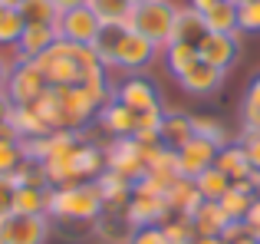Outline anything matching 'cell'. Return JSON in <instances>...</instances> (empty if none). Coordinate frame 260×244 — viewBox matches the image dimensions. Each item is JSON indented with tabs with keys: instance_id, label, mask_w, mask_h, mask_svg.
<instances>
[{
	"instance_id": "277c9868",
	"label": "cell",
	"mask_w": 260,
	"mask_h": 244,
	"mask_svg": "<svg viewBox=\"0 0 260 244\" xmlns=\"http://www.w3.org/2000/svg\"><path fill=\"white\" fill-rule=\"evenodd\" d=\"M102 152H106V168H109V172L128 178L132 185L145 175V155H148V148L142 145V142H135L132 135H128V139H112Z\"/></svg>"
},
{
	"instance_id": "9a60e30c",
	"label": "cell",
	"mask_w": 260,
	"mask_h": 244,
	"mask_svg": "<svg viewBox=\"0 0 260 244\" xmlns=\"http://www.w3.org/2000/svg\"><path fill=\"white\" fill-rule=\"evenodd\" d=\"M165 201H168V211L172 215H184V218H191V215L201 208V192H198V185H194V178H178L172 181V188L165 192Z\"/></svg>"
},
{
	"instance_id": "d590c367",
	"label": "cell",
	"mask_w": 260,
	"mask_h": 244,
	"mask_svg": "<svg viewBox=\"0 0 260 244\" xmlns=\"http://www.w3.org/2000/svg\"><path fill=\"white\" fill-rule=\"evenodd\" d=\"M237 142L244 145V152H247V162L254 172H260V132L257 135H237Z\"/></svg>"
},
{
	"instance_id": "4dcf8cb0",
	"label": "cell",
	"mask_w": 260,
	"mask_h": 244,
	"mask_svg": "<svg viewBox=\"0 0 260 244\" xmlns=\"http://www.w3.org/2000/svg\"><path fill=\"white\" fill-rule=\"evenodd\" d=\"M237 30L241 33H260V0L237 7Z\"/></svg>"
},
{
	"instance_id": "f1b7e54d",
	"label": "cell",
	"mask_w": 260,
	"mask_h": 244,
	"mask_svg": "<svg viewBox=\"0 0 260 244\" xmlns=\"http://www.w3.org/2000/svg\"><path fill=\"white\" fill-rule=\"evenodd\" d=\"M23 30H26V23H23V17H20V10L0 7V46L13 50V46L20 43V37H23Z\"/></svg>"
},
{
	"instance_id": "ffe728a7",
	"label": "cell",
	"mask_w": 260,
	"mask_h": 244,
	"mask_svg": "<svg viewBox=\"0 0 260 244\" xmlns=\"http://www.w3.org/2000/svg\"><path fill=\"white\" fill-rule=\"evenodd\" d=\"M204 33H208V26H204L201 13L191 10V7H178V20H175V40H178V43L198 46Z\"/></svg>"
},
{
	"instance_id": "d4e9b609",
	"label": "cell",
	"mask_w": 260,
	"mask_h": 244,
	"mask_svg": "<svg viewBox=\"0 0 260 244\" xmlns=\"http://www.w3.org/2000/svg\"><path fill=\"white\" fill-rule=\"evenodd\" d=\"M194 185H198V192H201L204 201H221L224 195H228V188H231V178L217 165H211L194 178Z\"/></svg>"
},
{
	"instance_id": "74e56055",
	"label": "cell",
	"mask_w": 260,
	"mask_h": 244,
	"mask_svg": "<svg viewBox=\"0 0 260 244\" xmlns=\"http://www.w3.org/2000/svg\"><path fill=\"white\" fill-rule=\"evenodd\" d=\"M244 225H247V234H250V238L260 241V201H257V198H254V205H250V211H247V218H244Z\"/></svg>"
},
{
	"instance_id": "8992f818",
	"label": "cell",
	"mask_w": 260,
	"mask_h": 244,
	"mask_svg": "<svg viewBox=\"0 0 260 244\" xmlns=\"http://www.w3.org/2000/svg\"><path fill=\"white\" fill-rule=\"evenodd\" d=\"M50 218L46 215H7L0 218V244H46Z\"/></svg>"
},
{
	"instance_id": "8d00e7d4",
	"label": "cell",
	"mask_w": 260,
	"mask_h": 244,
	"mask_svg": "<svg viewBox=\"0 0 260 244\" xmlns=\"http://www.w3.org/2000/svg\"><path fill=\"white\" fill-rule=\"evenodd\" d=\"M241 238H247V225H244V221H228L224 231H221V241L224 244H234V241H241Z\"/></svg>"
},
{
	"instance_id": "ac0fdd59",
	"label": "cell",
	"mask_w": 260,
	"mask_h": 244,
	"mask_svg": "<svg viewBox=\"0 0 260 244\" xmlns=\"http://www.w3.org/2000/svg\"><path fill=\"white\" fill-rule=\"evenodd\" d=\"M214 165L221 168V172L228 175L231 181H244V178H250V175H254V168H250L247 152H244V145H241V142H228L224 148H217Z\"/></svg>"
},
{
	"instance_id": "7402d4cb",
	"label": "cell",
	"mask_w": 260,
	"mask_h": 244,
	"mask_svg": "<svg viewBox=\"0 0 260 244\" xmlns=\"http://www.w3.org/2000/svg\"><path fill=\"white\" fill-rule=\"evenodd\" d=\"M161 53H165V66H168V73H172L175 79H181L184 73H188L191 66L201 59V56H198V46H191V43H178V40H172V43H168Z\"/></svg>"
},
{
	"instance_id": "484cf974",
	"label": "cell",
	"mask_w": 260,
	"mask_h": 244,
	"mask_svg": "<svg viewBox=\"0 0 260 244\" xmlns=\"http://www.w3.org/2000/svg\"><path fill=\"white\" fill-rule=\"evenodd\" d=\"M46 195H50V188H33V185L17 188L13 215H46Z\"/></svg>"
},
{
	"instance_id": "7dc6e473",
	"label": "cell",
	"mask_w": 260,
	"mask_h": 244,
	"mask_svg": "<svg viewBox=\"0 0 260 244\" xmlns=\"http://www.w3.org/2000/svg\"><path fill=\"white\" fill-rule=\"evenodd\" d=\"M254 198L260 201V172H254Z\"/></svg>"
},
{
	"instance_id": "2e32d148",
	"label": "cell",
	"mask_w": 260,
	"mask_h": 244,
	"mask_svg": "<svg viewBox=\"0 0 260 244\" xmlns=\"http://www.w3.org/2000/svg\"><path fill=\"white\" fill-rule=\"evenodd\" d=\"M95 185H99V195H102V201H106V211H119V215L125 211L128 198H132V181L115 175V172H109V168H102Z\"/></svg>"
},
{
	"instance_id": "9c48e42d",
	"label": "cell",
	"mask_w": 260,
	"mask_h": 244,
	"mask_svg": "<svg viewBox=\"0 0 260 244\" xmlns=\"http://www.w3.org/2000/svg\"><path fill=\"white\" fill-rule=\"evenodd\" d=\"M112 99H119L125 109L135 112V116L152 112V109H161L158 89H155V83H152V79H145V76H128V79H122V83L112 89Z\"/></svg>"
},
{
	"instance_id": "b9f144b4",
	"label": "cell",
	"mask_w": 260,
	"mask_h": 244,
	"mask_svg": "<svg viewBox=\"0 0 260 244\" xmlns=\"http://www.w3.org/2000/svg\"><path fill=\"white\" fill-rule=\"evenodd\" d=\"M214 4H221V0H188V7L191 10H198V13H204V10H211Z\"/></svg>"
},
{
	"instance_id": "e575fe53",
	"label": "cell",
	"mask_w": 260,
	"mask_h": 244,
	"mask_svg": "<svg viewBox=\"0 0 260 244\" xmlns=\"http://www.w3.org/2000/svg\"><path fill=\"white\" fill-rule=\"evenodd\" d=\"M260 132V109L241 103V135H257Z\"/></svg>"
},
{
	"instance_id": "f546056e",
	"label": "cell",
	"mask_w": 260,
	"mask_h": 244,
	"mask_svg": "<svg viewBox=\"0 0 260 244\" xmlns=\"http://www.w3.org/2000/svg\"><path fill=\"white\" fill-rule=\"evenodd\" d=\"M161 231H165L168 244H184V241H194V228H191V218H184V215H172V218L161 225Z\"/></svg>"
},
{
	"instance_id": "52a82bcc",
	"label": "cell",
	"mask_w": 260,
	"mask_h": 244,
	"mask_svg": "<svg viewBox=\"0 0 260 244\" xmlns=\"http://www.w3.org/2000/svg\"><path fill=\"white\" fill-rule=\"evenodd\" d=\"M102 33V23L89 7H73V10H63L56 20V37L70 40L76 46H92Z\"/></svg>"
},
{
	"instance_id": "7a4b0ae2",
	"label": "cell",
	"mask_w": 260,
	"mask_h": 244,
	"mask_svg": "<svg viewBox=\"0 0 260 244\" xmlns=\"http://www.w3.org/2000/svg\"><path fill=\"white\" fill-rule=\"evenodd\" d=\"M102 215H106V201H102L95 181L59 185V188H50V195H46V218L92 225V221L102 218Z\"/></svg>"
},
{
	"instance_id": "3957f363",
	"label": "cell",
	"mask_w": 260,
	"mask_h": 244,
	"mask_svg": "<svg viewBox=\"0 0 260 244\" xmlns=\"http://www.w3.org/2000/svg\"><path fill=\"white\" fill-rule=\"evenodd\" d=\"M175 20H178V7L172 0H145V4H135L128 13L125 26L155 43L158 50H165L175 40Z\"/></svg>"
},
{
	"instance_id": "4316f807",
	"label": "cell",
	"mask_w": 260,
	"mask_h": 244,
	"mask_svg": "<svg viewBox=\"0 0 260 244\" xmlns=\"http://www.w3.org/2000/svg\"><path fill=\"white\" fill-rule=\"evenodd\" d=\"M191 129H194L198 139H208L211 145H217V148H224L231 142L228 126H224L217 116H191Z\"/></svg>"
},
{
	"instance_id": "d6a6232c",
	"label": "cell",
	"mask_w": 260,
	"mask_h": 244,
	"mask_svg": "<svg viewBox=\"0 0 260 244\" xmlns=\"http://www.w3.org/2000/svg\"><path fill=\"white\" fill-rule=\"evenodd\" d=\"M128 244H168L161 225H148V228H132V241Z\"/></svg>"
},
{
	"instance_id": "cb8c5ba5",
	"label": "cell",
	"mask_w": 260,
	"mask_h": 244,
	"mask_svg": "<svg viewBox=\"0 0 260 244\" xmlns=\"http://www.w3.org/2000/svg\"><path fill=\"white\" fill-rule=\"evenodd\" d=\"M86 7L99 17L102 26H125L128 13H132V4H128V0H89Z\"/></svg>"
},
{
	"instance_id": "30bf717a",
	"label": "cell",
	"mask_w": 260,
	"mask_h": 244,
	"mask_svg": "<svg viewBox=\"0 0 260 244\" xmlns=\"http://www.w3.org/2000/svg\"><path fill=\"white\" fill-rule=\"evenodd\" d=\"M122 218L128 221V228H148V225H165L172 218L168 201L161 195H145V192H132Z\"/></svg>"
},
{
	"instance_id": "bcb514c9",
	"label": "cell",
	"mask_w": 260,
	"mask_h": 244,
	"mask_svg": "<svg viewBox=\"0 0 260 244\" xmlns=\"http://www.w3.org/2000/svg\"><path fill=\"white\" fill-rule=\"evenodd\" d=\"M194 244H224L221 238H194Z\"/></svg>"
},
{
	"instance_id": "ba28073f",
	"label": "cell",
	"mask_w": 260,
	"mask_h": 244,
	"mask_svg": "<svg viewBox=\"0 0 260 244\" xmlns=\"http://www.w3.org/2000/svg\"><path fill=\"white\" fill-rule=\"evenodd\" d=\"M241 50H244L241 33H204L201 43H198V56L221 73L234 70L237 59H241Z\"/></svg>"
},
{
	"instance_id": "5bb4252c",
	"label": "cell",
	"mask_w": 260,
	"mask_h": 244,
	"mask_svg": "<svg viewBox=\"0 0 260 244\" xmlns=\"http://www.w3.org/2000/svg\"><path fill=\"white\" fill-rule=\"evenodd\" d=\"M95 119H99V126L106 129L112 139H128V135H135V112L125 109L119 99H109V103L95 112Z\"/></svg>"
},
{
	"instance_id": "83f0119b",
	"label": "cell",
	"mask_w": 260,
	"mask_h": 244,
	"mask_svg": "<svg viewBox=\"0 0 260 244\" xmlns=\"http://www.w3.org/2000/svg\"><path fill=\"white\" fill-rule=\"evenodd\" d=\"M20 17H23V23H46V26H56L59 7L53 4V0H23V4H20Z\"/></svg>"
},
{
	"instance_id": "f907efd6",
	"label": "cell",
	"mask_w": 260,
	"mask_h": 244,
	"mask_svg": "<svg viewBox=\"0 0 260 244\" xmlns=\"http://www.w3.org/2000/svg\"><path fill=\"white\" fill-rule=\"evenodd\" d=\"M128 4H132V7H135V4H145V0H128Z\"/></svg>"
},
{
	"instance_id": "f35d334b",
	"label": "cell",
	"mask_w": 260,
	"mask_h": 244,
	"mask_svg": "<svg viewBox=\"0 0 260 244\" xmlns=\"http://www.w3.org/2000/svg\"><path fill=\"white\" fill-rule=\"evenodd\" d=\"M244 106H254V109H260V73L247 83V93H244Z\"/></svg>"
},
{
	"instance_id": "ab89813d",
	"label": "cell",
	"mask_w": 260,
	"mask_h": 244,
	"mask_svg": "<svg viewBox=\"0 0 260 244\" xmlns=\"http://www.w3.org/2000/svg\"><path fill=\"white\" fill-rule=\"evenodd\" d=\"M10 73H13V63L0 53V96H7V83H10Z\"/></svg>"
},
{
	"instance_id": "603a6c76",
	"label": "cell",
	"mask_w": 260,
	"mask_h": 244,
	"mask_svg": "<svg viewBox=\"0 0 260 244\" xmlns=\"http://www.w3.org/2000/svg\"><path fill=\"white\" fill-rule=\"evenodd\" d=\"M201 17H204L208 33H241V30H237V7L228 4V0L214 4L211 10H204Z\"/></svg>"
},
{
	"instance_id": "836d02e7",
	"label": "cell",
	"mask_w": 260,
	"mask_h": 244,
	"mask_svg": "<svg viewBox=\"0 0 260 244\" xmlns=\"http://www.w3.org/2000/svg\"><path fill=\"white\" fill-rule=\"evenodd\" d=\"M13 195H17L13 178H10V175H0V218L13 215Z\"/></svg>"
},
{
	"instance_id": "681fc988",
	"label": "cell",
	"mask_w": 260,
	"mask_h": 244,
	"mask_svg": "<svg viewBox=\"0 0 260 244\" xmlns=\"http://www.w3.org/2000/svg\"><path fill=\"white\" fill-rule=\"evenodd\" d=\"M228 4H234V7H244V4H250V0H228Z\"/></svg>"
},
{
	"instance_id": "8fae6325",
	"label": "cell",
	"mask_w": 260,
	"mask_h": 244,
	"mask_svg": "<svg viewBox=\"0 0 260 244\" xmlns=\"http://www.w3.org/2000/svg\"><path fill=\"white\" fill-rule=\"evenodd\" d=\"M214 159H217V145H211L208 139H198L194 135L191 142H184L175 152V168L181 178H198L204 168L214 165Z\"/></svg>"
},
{
	"instance_id": "6da1fadb",
	"label": "cell",
	"mask_w": 260,
	"mask_h": 244,
	"mask_svg": "<svg viewBox=\"0 0 260 244\" xmlns=\"http://www.w3.org/2000/svg\"><path fill=\"white\" fill-rule=\"evenodd\" d=\"M92 50L99 53L106 70H122V73H132V76L148 70L155 63V56L161 53L155 43H148L142 33L128 30V26H102Z\"/></svg>"
},
{
	"instance_id": "e0dca14e",
	"label": "cell",
	"mask_w": 260,
	"mask_h": 244,
	"mask_svg": "<svg viewBox=\"0 0 260 244\" xmlns=\"http://www.w3.org/2000/svg\"><path fill=\"white\" fill-rule=\"evenodd\" d=\"M224 225H228V215H224L221 201H201V208L191 215L194 238H221Z\"/></svg>"
},
{
	"instance_id": "4fadbf2b",
	"label": "cell",
	"mask_w": 260,
	"mask_h": 244,
	"mask_svg": "<svg viewBox=\"0 0 260 244\" xmlns=\"http://www.w3.org/2000/svg\"><path fill=\"white\" fill-rule=\"evenodd\" d=\"M53 43H56V26L26 23L23 37H20V43L13 46V50H17V59H40Z\"/></svg>"
},
{
	"instance_id": "1f68e13d",
	"label": "cell",
	"mask_w": 260,
	"mask_h": 244,
	"mask_svg": "<svg viewBox=\"0 0 260 244\" xmlns=\"http://www.w3.org/2000/svg\"><path fill=\"white\" fill-rule=\"evenodd\" d=\"M20 162H23V148H20V142H4V145H0V175H10Z\"/></svg>"
},
{
	"instance_id": "7bdbcfd3",
	"label": "cell",
	"mask_w": 260,
	"mask_h": 244,
	"mask_svg": "<svg viewBox=\"0 0 260 244\" xmlns=\"http://www.w3.org/2000/svg\"><path fill=\"white\" fill-rule=\"evenodd\" d=\"M53 4H56L59 13H63V10H73V7H86L89 0H53Z\"/></svg>"
},
{
	"instance_id": "ee69618b",
	"label": "cell",
	"mask_w": 260,
	"mask_h": 244,
	"mask_svg": "<svg viewBox=\"0 0 260 244\" xmlns=\"http://www.w3.org/2000/svg\"><path fill=\"white\" fill-rule=\"evenodd\" d=\"M7 112H10V99H7V96H0V119H4Z\"/></svg>"
},
{
	"instance_id": "d6986e66",
	"label": "cell",
	"mask_w": 260,
	"mask_h": 244,
	"mask_svg": "<svg viewBox=\"0 0 260 244\" xmlns=\"http://www.w3.org/2000/svg\"><path fill=\"white\" fill-rule=\"evenodd\" d=\"M191 139H194L191 116H184V112H165V119H161V145L178 152V148Z\"/></svg>"
},
{
	"instance_id": "7c38bea8",
	"label": "cell",
	"mask_w": 260,
	"mask_h": 244,
	"mask_svg": "<svg viewBox=\"0 0 260 244\" xmlns=\"http://www.w3.org/2000/svg\"><path fill=\"white\" fill-rule=\"evenodd\" d=\"M224 79H228V73H221V70H214V66H208L204 59H198V63L178 79V86L194 99H208V96H217V93H221Z\"/></svg>"
},
{
	"instance_id": "44dd1931",
	"label": "cell",
	"mask_w": 260,
	"mask_h": 244,
	"mask_svg": "<svg viewBox=\"0 0 260 244\" xmlns=\"http://www.w3.org/2000/svg\"><path fill=\"white\" fill-rule=\"evenodd\" d=\"M7 119H10V126L20 132V139H37V135H50L46 122L37 116V109H33V106H10Z\"/></svg>"
},
{
	"instance_id": "c3c4849f",
	"label": "cell",
	"mask_w": 260,
	"mask_h": 244,
	"mask_svg": "<svg viewBox=\"0 0 260 244\" xmlns=\"http://www.w3.org/2000/svg\"><path fill=\"white\" fill-rule=\"evenodd\" d=\"M234 244H260L257 238H250V234H247V238H241V241H234Z\"/></svg>"
},
{
	"instance_id": "60d3db41",
	"label": "cell",
	"mask_w": 260,
	"mask_h": 244,
	"mask_svg": "<svg viewBox=\"0 0 260 244\" xmlns=\"http://www.w3.org/2000/svg\"><path fill=\"white\" fill-rule=\"evenodd\" d=\"M4 142H20V132L10 126V119H7V116L0 119V145H4Z\"/></svg>"
},
{
	"instance_id": "f6af8a7d",
	"label": "cell",
	"mask_w": 260,
	"mask_h": 244,
	"mask_svg": "<svg viewBox=\"0 0 260 244\" xmlns=\"http://www.w3.org/2000/svg\"><path fill=\"white\" fill-rule=\"evenodd\" d=\"M20 4L23 0H0V7H10V10H20Z\"/></svg>"
},
{
	"instance_id": "5b68a950",
	"label": "cell",
	"mask_w": 260,
	"mask_h": 244,
	"mask_svg": "<svg viewBox=\"0 0 260 244\" xmlns=\"http://www.w3.org/2000/svg\"><path fill=\"white\" fill-rule=\"evenodd\" d=\"M50 89L46 76L40 73V66L33 59H17L10 73V83H7V99L10 106H33L43 93Z\"/></svg>"
}]
</instances>
